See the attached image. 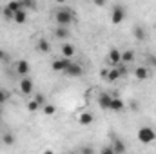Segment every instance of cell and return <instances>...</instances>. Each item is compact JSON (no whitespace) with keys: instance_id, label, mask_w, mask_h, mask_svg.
<instances>
[{"instance_id":"cell-1","label":"cell","mask_w":156,"mask_h":154,"mask_svg":"<svg viewBox=\"0 0 156 154\" xmlns=\"http://www.w3.org/2000/svg\"><path fill=\"white\" fill-rule=\"evenodd\" d=\"M136 138H138V140H140V143H144V145L153 143V142L156 140V131L153 129V127H140V129H138Z\"/></svg>"},{"instance_id":"cell-2","label":"cell","mask_w":156,"mask_h":154,"mask_svg":"<svg viewBox=\"0 0 156 154\" xmlns=\"http://www.w3.org/2000/svg\"><path fill=\"white\" fill-rule=\"evenodd\" d=\"M55 20H56L58 26H69V24L73 22V13H71V9H67V7L58 9V11L55 13Z\"/></svg>"},{"instance_id":"cell-3","label":"cell","mask_w":156,"mask_h":154,"mask_svg":"<svg viewBox=\"0 0 156 154\" xmlns=\"http://www.w3.org/2000/svg\"><path fill=\"white\" fill-rule=\"evenodd\" d=\"M125 20V7L123 5H115L113 7V15H111V22L118 26V24H122Z\"/></svg>"},{"instance_id":"cell-4","label":"cell","mask_w":156,"mask_h":154,"mask_svg":"<svg viewBox=\"0 0 156 154\" xmlns=\"http://www.w3.org/2000/svg\"><path fill=\"white\" fill-rule=\"evenodd\" d=\"M67 76L71 78H80L82 75H83V67L80 65V64H76V62H71L67 67H66V71H64Z\"/></svg>"},{"instance_id":"cell-5","label":"cell","mask_w":156,"mask_h":154,"mask_svg":"<svg viewBox=\"0 0 156 154\" xmlns=\"http://www.w3.org/2000/svg\"><path fill=\"white\" fill-rule=\"evenodd\" d=\"M69 64H71V60L62 56L60 60H55V62L51 64V69H53L55 73H64V71H66V67H67Z\"/></svg>"},{"instance_id":"cell-6","label":"cell","mask_w":156,"mask_h":154,"mask_svg":"<svg viewBox=\"0 0 156 154\" xmlns=\"http://www.w3.org/2000/svg\"><path fill=\"white\" fill-rule=\"evenodd\" d=\"M20 93L22 94H31L33 93V80L27 76H24L20 80Z\"/></svg>"},{"instance_id":"cell-7","label":"cell","mask_w":156,"mask_h":154,"mask_svg":"<svg viewBox=\"0 0 156 154\" xmlns=\"http://www.w3.org/2000/svg\"><path fill=\"white\" fill-rule=\"evenodd\" d=\"M111 100H113V96H111V94H107V93H102V94L98 96V105H100V109H104V111H109V107H111Z\"/></svg>"},{"instance_id":"cell-8","label":"cell","mask_w":156,"mask_h":154,"mask_svg":"<svg viewBox=\"0 0 156 154\" xmlns=\"http://www.w3.org/2000/svg\"><path fill=\"white\" fill-rule=\"evenodd\" d=\"M123 109H125V103H123V100H122V98H118V96H113L109 111H113V113H122Z\"/></svg>"},{"instance_id":"cell-9","label":"cell","mask_w":156,"mask_h":154,"mask_svg":"<svg viewBox=\"0 0 156 154\" xmlns=\"http://www.w3.org/2000/svg\"><path fill=\"white\" fill-rule=\"evenodd\" d=\"M15 69H16V73H18L20 76H26L31 67H29V62H27V60H18L16 65H15Z\"/></svg>"},{"instance_id":"cell-10","label":"cell","mask_w":156,"mask_h":154,"mask_svg":"<svg viewBox=\"0 0 156 154\" xmlns=\"http://www.w3.org/2000/svg\"><path fill=\"white\" fill-rule=\"evenodd\" d=\"M107 58H109V62H111L113 65H118V64L122 62V51H120V49H111V51L107 53Z\"/></svg>"},{"instance_id":"cell-11","label":"cell","mask_w":156,"mask_h":154,"mask_svg":"<svg viewBox=\"0 0 156 154\" xmlns=\"http://www.w3.org/2000/svg\"><path fill=\"white\" fill-rule=\"evenodd\" d=\"M133 35H134V38L140 40V42H144V40L147 38V33H145V29L142 26H134L133 27Z\"/></svg>"},{"instance_id":"cell-12","label":"cell","mask_w":156,"mask_h":154,"mask_svg":"<svg viewBox=\"0 0 156 154\" xmlns=\"http://www.w3.org/2000/svg\"><path fill=\"white\" fill-rule=\"evenodd\" d=\"M111 147H113L115 154H120V152H125V151H127L125 143H123V142H122L120 138H115V140H113V145H111Z\"/></svg>"},{"instance_id":"cell-13","label":"cell","mask_w":156,"mask_h":154,"mask_svg":"<svg viewBox=\"0 0 156 154\" xmlns=\"http://www.w3.org/2000/svg\"><path fill=\"white\" fill-rule=\"evenodd\" d=\"M62 56L64 58L75 56V45L73 44H62Z\"/></svg>"},{"instance_id":"cell-14","label":"cell","mask_w":156,"mask_h":154,"mask_svg":"<svg viewBox=\"0 0 156 154\" xmlns=\"http://www.w3.org/2000/svg\"><path fill=\"white\" fill-rule=\"evenodd\" d=\"M134 76H136V80H147L151 76V73H149L147 67H136L134 69Z\"/></svg>"},{"instance_id":"cell-15","label":"cell","mask_w":156,"mask_h":154,"mask_svg":"<svg viewBox=\"0 0 156 154\" xmlns=\"http://www.w3.org/2000/svg\"><path fill=\"white\" fill-rule=\"evenodd\" d=\"M94 121V116L91 114V113H82V114L78 116V123L80 125H91Z\"/></svg>"},{"instance_id":"cell-16","label":"cell","mask_w":156,"mask_h":154,"mask_svg":"<svg viewBox=\"0 0 156 154\" xmlns=\"http://www.w3.org/2000/svg\"><path fill=\"white\" fill-rule=\"evenodd\" d=\"M55 37L60 40H66L69 38V29H67V26H58L56 27V31H55Z\"/></svg>"},{"instance_id":"cell-17","label":"cell","mask_w":156,"mask_h":154,"mask_svg":"<svg viewBox=\"0 0 156 154\" xmlns=\"http://www.w3.org/2000/svg\"><path fill=\"white\" fill-rule=\"evenodd\" d=\"M37 49H38L40 53H49L51 51V44H49V40L47 38H40L38 40V44H37Z\"/></svg>"},{"instance_id":"cell-18","label":"cell","mask_w":156,"mask_h":154,"mask_svg":"<svg viewBox=\"0 0 156 154\" xmlns=\"http://www.w3.org/2000/svg\"><path fill=\"white\" fill-rule=\"evenodd\" d=\"M13 20L16 22V24H26V20H27V15H26V9H18L15 15H13Z\"/></svg>"},{"instance_id":"cell-19","label":"cell","mask_w":156,"mask_h":154,"mask_svg":"<svg viewBox=\"0 0 156 154\" xmlns=\"http://www.w3.org/2000/svg\"><path fill=\"white\" fill-rule=\"evenodd\" d=\"M133 60H134V51H133V49L122 51V64H131Z\"/></svg>"},{"instance_id":"cell-20","label":"cell","mask_w":156,"mask_h":154,"mask_svg":"<svg viewBox=\"0 0 156 154\" xmlns=\"http://www.w3.org/2000/svg\"><path fill=\"white\" fill-rule=\"evenodd\" d=\"M20 2V7L22 9H31V11H37V0H18Z\"/></svg>"},{"instance_id":"cell-21","label":"cell","mask_w":156,"mask_h":154,"mask_svg":"<svg viewBox=\"0 0 156 154\" xmlns=\"http://www.w3.org/2000/svg\"><path fill=\"white\" fill-rule=\"evenodd\" d=\"M118 78H122V76H120V73H118L116 67H113L111 71H107V76H105V80H107V82H116Z\"/></svg>"},{"instance_id":"cell-22","label":"cell","mask_w":156,"mask_h":154,"mask_svg":"<svg viewBox=\"0 0 156 154\" xmlns=\"http://www.w3.org/2000/svg\"><path fill=\"white\" fill-rule=\"evenodd\" d=\"M5 9H7V11H11V13L15 15V13H16L18 9H22V7H20V2H18V0H11V2L5 5Z\"/></svg>"},{"instance_id":"cell-23","label":"cell","mask_w":156,"mask_h":154,"mask_svg":"<svg viewBox=\"0 0 156 154\" xmlns=\"http://www.w3.org/2000/svg\"><path fill=\"white\" fill-rule=\"evenodd\" d=\"M2 142H4L5 145H15V136H13L11 132H5V134L2 136Z\"/></svg>"},{"instance_id":"cell-24","label":"cell","mask_w":156,"mask_h":154,"mask_svg":"<svg viewBox=\"0 0 156 154\" xmlns=\"http://www.w3.org/2000/svg\"><path fill=\"white\" fill-rule=\"evenodd\" d=\"M44 113H45L47 116H53L55 113H56V107L51 105V103H45V105H44Z\"/></svg>"},{"instance_id":"cell-25","label":"cell","mask_w":156,"mask_h":154,"mask_svg":"<svg viewBox=\"0 0 156 154\" xmlns=\"http://www.w3.org/2000/svg\"><path fill=\"white\" fill-rule=\"evenodd\" d=\"M40 109V103L37 100H31L29 103H27V111H31V113H35V111H38Z\"/></svg>"},{"instance_id":"cell-26","label":"cell","mask_w":156,"mask_h":154,"mask_svg":"<svg viewBox=\"0 0 156 154\" xmlns=\"http://www.w3.org/2000/svg\"><path fill=\"white\" fill-rule=\"evenodd\" d=\"M7 100H9V93L4 91V89H0V105H4Z\"/></svg>"},{"instance_id":"cell-27","label":"cell","mask_w":156,"mask_h":154,"mask_svg":"<svg viewBox=\"0 0 156 154\" xmlns=\"http://www.w3.org/2000/svg\"><path fill=\"white\" fill-rule=\"evenodd\" d=\"M115 67L118 69L120 76H125V75H127V67H125V64H122V62H120V64H118V65H115Z\"/></svg>"},{"instance_id":"cell-28","label":"cell","mask_w":156,"mask_h":154,"mask_svg":"<svg viewBox=\"0 0 156 154\" xmlns=\"http://www.w3.org/2000/svg\"><path fill=\"white\" fill-rule=\"evenodd\" d=\"M147 64H151V67H156V56L151 53V54H147Z\"/></svg>"},{"instance_id":"cell-29","label":"cell","mask_w":156,"mask_h":154,"mask_svg":"<svg viewBox=\"0 0 156 154\" xmlns=\"http://www.w3.org/2000/svg\"><path fill=\"white\" fill-rule=\"evenodd\" d=\"M7 60H9V54L4 49H0V62H7Z\"/></svg>"},{"instance_id":"cell-30","label":"cell","mask_w":156,"mask_h":154,"mask_svg":"<svg viewBox=\"0 0 156 154\" xmlns=\"http://www.w3.org/2000/svg\"><path fill=\"white\" fill-rule=\"evenodd\" d=\"M35 100L38 102L40 105H42V103H45V98H44V94H37V96H35Z\"/></svg>"},{"instance_id":"cell-31","label":"cell","mask_w":156,"mask_h":154,"mask_svg":"<svg viewBox=\"0 0 156 154\" xmlns=\"http://www.w3.org/2000/svg\"><path fill=\"white\" fill-rule=\"evenodd\" d=\"M80 152H83V154H91V152H93V149H91V147H83V149H80Z\"/></svg>"},{"instance_id":"cell-32","label":"cell","mask_w":156,"mask_h":154,"mask_svg":"<svg viewBox=\"0 0 156 154\" xmlns=\"http://www.w3.org/2000/svg\"><path fill=\"white\" fill-rule=\"evenodd\" d=\"M93 4H94V5H100V7H102V5H105V0H93Z\"/></svg>"},{"instance_id":"cell-33","label":"cell","mask_w":156,"mask_h":154,"mask_svg":"<svg viewBox=\"0 0 156 154\" xmlns=\"http://www.w3.org/2000/svg\"><path fill=\"white\" fill-rule=\"evenodd\" d=\"M56 2H58V4H64V2H67V0H56Z\"/></svg>"}]
</instances>
